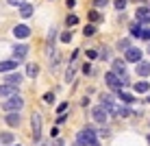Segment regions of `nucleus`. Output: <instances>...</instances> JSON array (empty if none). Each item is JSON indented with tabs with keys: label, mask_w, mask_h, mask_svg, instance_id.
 <instances>
[{
	"label": "nucleus",
	"mask_w": 150,
	"mask_h": 146,
	"mask_svg": "<svg viewBox=\"0 0 150 146\" xmlns=\"http://www.w3.org/2000/svg\"><path fill=\"white\" fill-rule=\"evenodd\" d=\"M96 137H98V135H96L94 129L85 127V129H81V131H79V135H76V144H79V146H91L96 142Z\"/></svg>",
	"instance_id": "obj_1"
},
{
	"label": "nucleus",
	"mask_w": 150,
	"mask_h": 146,
	"mask_svg": "<svg viewBox=\"0 0 150 146\" xmlns=\"http://www.w3.org/2000/svg\"><path fill=\"white\" fill-rule=\"evenodd\" d=\"M22 107H24V98L20 96V94H13V96H9L7 100L2 103V109H4V111H20Z\"/></svg>",
	"instance_id": "obj_2"
},
{
	"label": "nucleus",
	"mask_w": 150,
	"mask_h": 146,
	"mask_svg": "<svg viewBox=\"0 0 150 146\" xmlns=\"http://www.w3.org/2000/svg\"><path fill=\"white\" fill-rule=\"evenodd\" d=\"M30 127H33V140L39 142V140H41V116L37 111H35L33 118H30Z\"/></svg>",
	"instance_id": "obj_3"
},
{
	"label": "nucleus",
	"mask_w": 150,
	"mask_h": 146,
	"mask_svg": "<svg viewBox=\"0 0 150 146\" xmlns=\"http://www.w3.org/2000/svg\"><path fill=\"white\" fill-rule=\"evenodd\" d=\"M135 15H137V22L142 26H150V7H139Z\"/></svg>",
	"instance_id": "obj_4"
},
{
	"label": "nucleus",
	"mask_w": 150,
	"mask_h": 146,
	"mask_svg": "<svg viewBox=\"0 0 150 146\" xmlns=\"http://www.w3.org/2000/svg\"><path fill=\"white\" fill-rule=\"evenodd\" d=\"M105 81H107V85L111 87V90H122V81H120V76L115 74V72H107L105 74Z\"/></svg>",
	"instance_id": "obj_5"
},
{
	"label": "nucleus",
	"mask_w": 150,
	"mask_h": 146,
	"mask_svg": "<svg viewBox=\"0 0 150 146\" xmlns=\"http://www.w3.org/2000/svg\"><path fill=\"white\" fill-rule=\"evenodd\" d=\"M91 116H94V120H96L98 124H105L107 118H109V113H107V109L102 107V105H98V107L91 109Z\"/></svg>",
	"instance_id": "obj_6"
},
{
	"label": "nucleus",
	"mask_w": 150,
	"mask_h": 146,
	"mask_svg": "<svg viewBox=\"0 0 150 146\" xmlns=\"http://www.w3.org/2000/svg\"><path fill=\"white\" fill-rule=\"evenodd\" d=\"M26 55H28V46L20 44V46H15V48H13V61H18V63L26 59Z\"/></svg>",
	"instance_id": "obj_7"
},
{
	"label": "nucleus",
	"mask_w": 150,
	"mask_h": 146,
	"mask_svg": "<svg viewBox=\"0 0 150 146\" xmlns=\"http://www.w3.org/2000/svg\"><path fill=\"white\" fill-rule=\"evenodd\" d=\"M18 87H20V85H11V83H4V85H0V96H2V98L13 96V94H18Z\"/></svg>",
	"instance_id": "obj_8"
},
{
	"label": "nucleus",
	"mask_w": 150,
	"mask_h": 146,
	"mask_svg": "<svg viewBox=\"0 0 150 146\" xmlns=\"http://www.w3.org/2000/svg\"><path fill=\"white\" fill-rule=\"evenodd\" d=\"M124 55H126V61H133V63H137V61H142V50L139 48H128V50H124Z\"/></svg>",
	"instance_id": "obj_9"
},
{
	"label": "nucleus",
	"mask_w": 150,
	"mask_h": 146,
	"mask_svg": "<svg viewBox=\"0 0 150 146\" xmlns=\"http://www.w3.org/2000/svg\"><path fill=\"white\" fill-rule=\"evenodd\" d=\"M20 111H7V118H4V122L9 124V127H20Z\"/></svg>",
	"instance_id": "obj_10"
},
{
	"label": "nucleus",
	"mask_w": 150,
	"mask_h": 146,
	"mask_svg": "<svg viewBox=\"0 0 150 146\" xmlns=\"http://www.w3.org/2000/svg\"><path fill=\"white\" fill-rule=\"evenodd\" d=\"M13 35L18 39H24V37H28V35H30V28L26 26V24H18V26L13 28Z\"/></svg>",
	"instance_id": "obj_11"
},
{
	"label": "nucleus",
	"mask_w": 150,
	"mask_h": 146,
	"mask_svg": "<svg viewBox=\"0 0 150 146\" xmlns=\"http://www.w3.org/2000/svg\"><path fill=\"white\" fill-rule=\"evenodd\" d=\"M35 13V9H33V4H28V2H22L20 4V18H30V15Z\"/></svg>",
	"instance_id": "obj_12"
},
{
	"label": "nucleus",
	"mask_w": 150,
	"mask_h": 146,
	"mask_svg": "<svg viewBox=\"0 0 150 146\" xmlns=\"http://www.w3.org/2000/svg\"><path fill=\"white\" fill-rule=\"evenodd\" d=\"M113 72H115L117 76H124L126 74V63H124L122 59H115L113 61Z\"/></svg>",
	"instance_id": "obj_13"
},
{
	"label": "nucleus",
	"mask_w": 150,
	"mask_h": 146,
	"mask_svg": "<svg viewBox=\"0 0 150 146\" xmlns=\"http://www.w3.org/2000/svg\"><path fill=\"white\" fill-rule=\"evenodd\" d=\"M15 68H18V61H0V72H4V74H7V72H13Z\"/></svg>",
	"instance_id": "obj_14"
},
{
	"label": "nucleus",
	"mask_w": 150,
	"mask_h": 146,
	"mask_svg": "<svg viewBox=\"0 0 150 146\" xmlns=\"http://www.w3.org/2000/svg\"><path fill=\"white\" fill-rule=\"evenodd\" d=\"M22 79L24 76L20 74V72H7V83H11V85H20Z\"/></svg>",
	"instance_id": "obj_15"
},
{
	"label": "nucleus",
	"mask_w": 150,
	"mask_h": 146,
	"mask_svg": "<svg viewBox=\"0 0 150 146\" xmlns=\"http://www.w3.org/2000/svg\"><path fill=\"white\" fill-rule=\"evenodd\" d=\"M137 74L139 76H148L150 74V63H146V61H137Z\"/></svg>",
	"instance_id": "obj_16"
},
{
	"label": "nucleus",
	"mask_w": 150,
	"mask_h": 146,
	"mask_svg": "<svg viewBox=\"0 0 150 146\" xmlns=\"http://www.w3.org/2000/svg\"><path fill=\"white\" fill-rule=\"evenodd\" d=\"M115 116H120V118H131V116H133V111H131L128 107H124V105H117Z\"/></svg>",
	"instance_id": "obj_17"
},
{
	"label": "nucleus",
	"mask_w": 150,
	"mask_h": 146,
	"mask_svg": "<svg viewBox=\"0 0 150 146\" xmlns=\"http://www.w3.org/2000/svg\"><path fill=\"white\" fill-rule=\"evenodd\" d=\"M37 74H39V66L37 63H28L26 66V76H28V79H35Z\"/></svg>",
	"instance_id": "obj_18"
},
{
	"label": "nucleus",
	"mask_w": 150,
	"mask_h": 146,
	"mask_svg": "<svg viewBox=\"0 0 150 146\" xmlns=\"http://www.w3.org/2000/svg\"><path fill=\"white\" fill-rule=\"evenodd\" d=\"M117 92H120V100L124 103V105H131V103H135V96H133V94L122 92V90H117Z\"/></svg>",
	"instance_id": "obj_19"
},
{
	"label": "nucleus",
	"mask_w": 150,
	"mask_h": 146,
	"mask_svg": "<svg viewBox=\"0 0 150 146\" xmlns=\"http://www.w3.org/2000/svg\"><path fill=\"white\" fill-rule=\"evenodd\" d=\"M133 87H135V92H137V94H146V92L150 90V85H148L146 81H139V83H135Z\"/></svg>",
	"instance_id": "obj_20"
},
{
	"label": "nucleus",
	"mask_w": 150,
	"mask_h": 146,
	"mask_svg": "<svg viewBox=\"0 0 150 146\" xmlns=\"http://www.w3.org/2000/svg\"><path fill=\"white\" fill-rule=\"evenodd\" d=\"M98 57H100L102 61H107V59H111V50L107 48V46H102L100 48V53H98Z\"/></svg>",
	"instance_id": "obj_21"
},
{
	"label": "nucleus",
	"mask_w": 150,
	"mask_h": 146,
	"mask_svg": "<svg viewBox=\"0 0 150 146\" xmlns=\"http://www.w3.org/2000/svg\"><path fill=\"white\" fill-rule=\"evenodd\" d=\"M139 33H142V24H139V22H133V24H131V35H133V37H139Z\"/></svg>",
	"instance_id": "obj_22"
},
{
	"label": "nucleus",
	"mask_w": 150,
	"mask_h": 146,
	"mask_svg": "<svg viewBox=\"0 0 150 146\" xmlns=\"http://www.w3.org/2000/svg\"><path fill=\"white\" fill-rule=\"evenodd\" d=\"M83 35H85V37H91V35H96V26H94V24H87V26L83 28Z\"/></svg>",
	"instance_id": "obj_23"
},
{
	"label": "nucleus",
	"mask_w": 150,
	"mask_h": 146,
	"mask_svg": "<svg viewBox=\"0 0 150 146\" xmlns=\"http://www.w3.org/2000/svg\"><path fill=\"white\" fill-rule=\"evenodd\" d=\"M100 103H102V107L111 105V103H113V96H111V94H102V96H100Z\"/></svg>",
	"instance_id": "obj_24"
},
{
	"label": "nucleus",
	"mask_w": 150,
	"mask_h": 146,
	"mask_svg": "<svg viewBox=\"0 0 150 146\" xmlns=\"http://www.w3.org/2000/svg\"><path fill=\"white\" fill-rule=\"evenodd\" d=\"M0 142H2V144H11L13 142V135L11 133H0Z\"/></svg>",
	"instance_id": "obj_25"
},
{
	"label": "nucleus",
	"mask_w": 150,
	"mask_h": 146,
	"mask_svg": "<svg viewBox=\"0 0 150 146\" xmlns=\"http://www.w3.org/2000/svg\"><path fill=\"white\" fill-rule=\"evenodd\" d=\"M117 48H120L122 53H124V50L131 48V41H128V39H120V41H117Z\"/></svg>",
	"instance_id": "obj_26"
},
{
	"label": "nucleus",
	"mask_w": 150,
	"mask_h": 146,
	"mask_svg": "<svg viewBox=\"0 0 150 146\" xmlns=\"http://www.w3.org/2000/svg\"><path fill=\"white\" fill-rule=\"evenodd\" d=\"M74 74H76L74 66H70V68H68V72H65V81H68V83H70V81H74Z\"/></svg>",
	"instance_id": "obj_27"
},
{
	"label": "nucleus",
	"mask_w": 150,
	"mask_h": 146,
	"mask_svg": "<svg viewBox=\"0 0 150 146\" xmlns=\"http://www.w3.org/2000/svg\"><path fill=\"white\" fill-rule=\"evenodd\" d=\"M65 24H68L70 28H72V26H76V24H79V18H76V15H68V20H65Z\"/></svg>",
	"instance_id": "obj_28"
},
{
	"label": "nucleus",
	"mask_w": 150,
	"mask_h": 146,
	"mask_svg": "<svg viewBox=\"0 0 150 146\" xmlns=\"http://www.w3.org/2000/svg\"><path fill=\"white\" fill-rule=\"evenodd\" d=\"M139 37L146 39V41H150V26H146V28L142 26V33H139Z\"/></svg>",
	"instance_id": "obj_29"
},
{
	"label": "nucleus",
	"mask_w": 150,
	"mask_h": 146,
	"mask_svg": "<svg viewBox=\"0 0 150 146\" xmlns=\"http://www.w3.org/2000/svg\"><path fill=\"white\" fill-rule=\"evenodd\" d=\"M89 20H91V22H100V20H102V15L98 13V11H91V13H89Z\"/></svg>",
	"instance_id": "obj_30"
},
{
	"label": "nucleus",
	"mask_w": 150,
	"mask_h": 146,
	"mask_svg": "<svg viewBox=\"0 0 150 146\" xmlns=\"http://www.w3.org/2000/svg\"><path fill=\"white\" fill-rule=\"evenodd\" d=\"M44 100H46V103H48V105H52V103H54V94H52V92H48V94H44Z\"/></svg>",
	"instance_id": "obj_31"
},
{
	"label": "nucleus",
	"mask_w": 150,
	"mask_h": 146,
	"mask_svg": "<svg viewBox=\"0 0 150 146\" xmlns=\"http://www.w3.org/2000/svg\"><path fill=\"white\" fill-rule=\"evenodd\" d=\"M115 9L117 11H124L126 9V0H115Z\"/></svg>",
	"instance_id": "obj_32"
},
{
	"label": "nucleus",
	"mask_w": 150,
	"mask_h": 146,
	"mask_svg": "<svg viewBox=\"0 0 150 146\" xmlns=\"http://www.w3.org/2000/svg\"><path fill=\"white\" fill-rule=\"evenodd\" d=\"M107 2H109V0H94V7L96 9H102V7H107Z\"/></svg>",
	"instance_id": "obj_33"
},
{
	"label": "nucleus",
	"mask_w": 150,
	"mask_h": 146,
	"mask_svg": "<svg viewBox=\"0 0 150 146\" xmlns=\"http://www.w3.org/2000/svg\"><path fill=\"white\" fill-rule=\"evenodd\" d=\"M96 135H100V137H109V135H111V131H109V129H105V127H102V129H100V131H98Z\"/></svg>",
	"instance_id": "obj_34"
},
{
	"label": "nucleus",
	"mask_w": 150,
	"mask_h": 146,
	"mask_svg": "<svg viewBox=\"0 0 150 146\" xmlns=\"http://www.w3.org/2000/svg\"><path fill=\"white\" fill-rule=\"evenodd\" d=\"M54 37H57V31L52 28V31H50V35H48V41H46V44H48V48H50V44L54 41Z\"/></svg>",
	"instance_id": "obj_35"
},
{
	"label": "nucleus",
	"mask_w": 150,
	"mask_h": 146,
	"mask_svg": "<svg viewBox=\"0 0 150 146\" xmlns=\"http://www.w3.org/2000/svg\"><path fill=\"white\" fill-rule=\"evenodd\" d=\"M61 41H63V44H70L72 41V33H63L61 35Z\"/></svg>",
	"instance_id": "obj_36"
},
{
	"label": "nucleus",
	"mask_w": 150,
	"mask_h": 146,
	"mask_svg": "<svg viewBox=\"0 0 150 146\" xmlns=\"http://www.w3.org/2000/svg\"><path fill=\"white\" fill-rule=\"evenodd\" d=\"M65 109H68V103H61V105L57 107V111H59V113H65Z\"/></svg>",
	"instance_id": "obj_37"
},
{
	"label": "nucleus",
	"mask_w": 150,
	"mask_h": 146,
	"mask_svg": "<svg viewBox=\"0 0 150 146\" xmlns=\"http://www.w3.org/2000/svg\"><path fill=\"white\" fill-rule=\"evenodd\" d=\"M65 120H68V116H65V113H59V118H57V124H63Z\"/></svg>",
	"instance_id": "obj_38"
},
{
	"label": "nucleus",
	"mask_w": 150,
	"mask_h": 146,
	"mask_svg": "<svg viewBox=\"0 0 150 146\" xmlns=\"http://www.w3.org/2000/svg\"><path fill=\"white\" fill-rule=\"evenodd\" d=\"M83 72H85V74H91V72H94V70H91V63H85V66H83Z\"/></svg>",
	"instance_id": "obj_39"
},
{
	"label": "nucleus",
	"mask_w": 150,
	"mask_h": 146,
	"mask_svg": "<svg viewBox=\"0 0 150 146\" xmlns=\"http://www.w3.org/2000/svg\"><path fill=\"white\" fill-rule=\"evenodd\" d=\"M7 2H9V4H13V7H20V4H22L24 0H7Z\"/></svg>",
	"instance_id": "obj_40"
},
{
	"label": "nucleus",
	"mask_w": 150,
	"mask_h": 146,
	"mask_svg": "<svg viewBox=\"0 0 150 146\" xmlns=\"http://www.w3.org/2000/svg\"><path fill=\"white\" fill-rule=\"evenodd\" d=\"M87 57H89V59H96L98 53H96V50H87Z\"/></svg>",
	"instance_id": "obj_41"
},
{
	"label": "nucleus",
	"mask_w": 150,
	"mask_h": 146,
	"mask_svg": "<svg viewBox=\"0 0 150 146\" xmlns=\"http://www.w3.org/2000/svg\"><path fill=\"white\" fill-rule=\"evenodd\" d=\"M65 4H68V9H72L76 4V0H65Z\"/></svg>",
	"instance_id": "obj_42"
},
{
	"label": "nucleus",
	"mask_w": 150,
	"mask_h": 146,
	"mask_svg": "<svg viewBox=\"0 0 150 146\" xmlns=\"http://www.w3.org/2000/svg\"><path fill=\"white\" fill-rule=\"evenodd\" d=\"M52 146H63V140H59V137H57V140H54V144H52Z\"/></svg>",
	"instance_id": "obj_43"
},
{
	"label": "nucleus",
	"mask_w": 150,
	"mask_h": 146,
	"mask_svg": "<svg viewBox=\"0 0 150 146\" xmlns=\"http://www.w3.org/2000/svg\"><path fill=\"white\" fill-rule=\"evenodd\" d=\"M91 146H100V144H98V142H94V144H91Z\"/></svg>",
	"instance_id": "obj_44"
},
{
	"label": "nucleus",
	"mask_w": 150,
	"mask_h": 146,
	"mask_svg": "<svg viewBox=\"0 0 150 146\" xmlns=\"http://www.w3.org/2000/svg\"><path fill=\"white\" fill-rule=\"evenodd\" d=\"M148 144H150V135H148Z\"/></svg>",
	"instance_id": "obj_45"
},
{
	"label": "nucleus",
	"mask_w": 150,
	"mask_h": 146,
	"mask_svg": "<svg viewBox=\"0 0 150 146\" xmlns=\"http://www.w3.org/2000/svg\"><path fill=\"white\" fill-rule=\"evenodd\" d=\"M148 103H150V96H148Z\"/></svg>",
	"instance_id": "obj_46"
},
{
	"label": "nucleus",
	"mask_w": 150,
	"mask_h": 146,
	"mask_svg": "<svg viewBox=\"0 0 150 146\" xmlns=\"http://www.w3.org/2000/svg\"><path fill=\"white\" fill-rule=\"evenodd\" d=\"M148 50H150V48H148Z\"/></svg>",
	"instance_id": "obj_47"
}]
</instances>
